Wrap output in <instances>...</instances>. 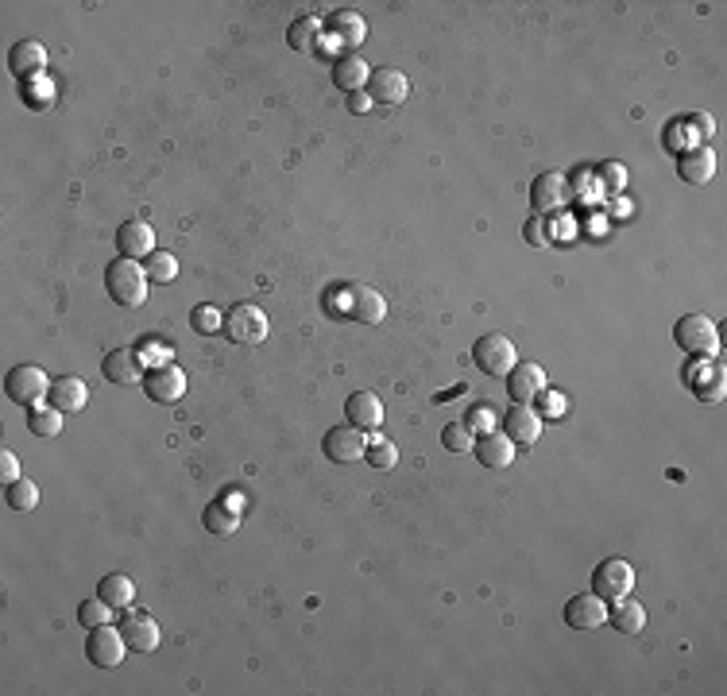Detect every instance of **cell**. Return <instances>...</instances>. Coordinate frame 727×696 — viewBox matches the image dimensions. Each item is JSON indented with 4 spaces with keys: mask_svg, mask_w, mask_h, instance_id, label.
Masks as SVG:
<instances>
[{
    "mask_svg": "<svg viewBox=\"0 0 727 696\" xmlns=\"http://www.w3.org/2000/svg\"><path fill=\"white\" fill-rule=\"evenodd\" d=\"M244 511H248V495L244 492H221L209 507H205V530L209 534H221V538H229V534H236L240 530V522H244Z\"/></svg>",
    "mask_w": 727,
    "mask_h": 696,
    "instance_id": "52a82bcc",
    "label": "cell"
},
{
    "mask_svg": "<svg viewBox=\"0 0 727 696\" xmlns=\"http://www.w3.org/2000/svg\"><path fill=\"white\" fill-rule=\"evenodd\" d=\"M465 426L476 437H480V434H492V430H495V406L492 403H476L472 410H468Z\"/></svg>",
    "mask_w": 727,
    "mask_h": 696,
    "instance_id": "d590c367",
    "label": "cell"
},
{
    "mask_svg": "<svg viewBox=\"0 0 727 696\" xmlns=\"http://www.w3.org/2000/svg\"><path fill=\"white\" fill-rule=\"evenodd\" d=\"M364 461L372 464L376 472H387V468H395L399 461V449H395V441H387V437H368V453H364Z\"/></svg>",
    "mask_w": 727,
    "mask_h": 696,
    "instance_id": "d6a6232c",
    "label": "cell"
},
{
    "mask_svg": "<svg viewBox=\"0 0 727 696\" xmlns=\"http://www.w3.org/2000/svg\"><path fill=\"white\" fill-rule=\"evenodd\" d=\"M128 654V642L120 635V627L113 623H101V627H89L86 635V658L97 669H117Z\"/></svg>",
    "mask_w": 727,
    "mask_h": 696,
    "instance_id": "ba28073f",
    "label": "cell"
},
{
    "mask_svg": "<svg viewBox=\"0 0 727 696\" xmlns=\"http://www.w3.org/2000/svg\"><path fill=\"white\" fill-rule=\"evenodd\" d=\"M24 472H20V461H16V453L12 449H0V480L4 484H12V480H20Z\"/></svg>",
    "mask_w": 727,
    "mask_h": 696,
    "instance_id": "f35d334b",
    "label": "cell"
},
{
    "mask_svg": "<svg viewBox=\"0 0 727 696\" xmlns=\"http://www.w3.org/2000/svg\"><path fill=\"white\" fill-rule=\"evenodd\" d=\"M569 202V178L561 171H542L534 182H530V205H534V213H553V209H561V205Z\"/></svg>",
    "mask_w": 727,
    "mask_h": 696,
    "instance_id": "7c38bea8",
    "label": "cell"
},
{
    "mask_svg": "<svg viewBox=\"0 0 727 696\" xmlns=\"http://www.w3.org/2000/svg\"><path fill=\"white\" fill-rule=\"evenodd\" d=\"M345 310H349V318L368 321V325H379V321L387 318V302H383V294H379L376 287H368V283L349 287V294H345Z\"/></svg>",
    "mask_w": 727,
    "mask_h": 696,
    "instance_id": "ac0fdd59",
    "label": "cell"
},
{
    "mask_svg": "<svg viewBox=\"0 0 727 696\" xmlns=\"http://www.w3.org/2000/svg\"><path fill=\"white\" fill-rule=\"evenodd\" d=\"M117 627H120V635H124V642H128V650H136V654H151V650H159V642H163L159 623H155L147 611H128Z\"/></svg>",
    "mask_w": 727,
    "mask_h": 696,
    "instance_id": "4fadbf2b",
    "label": "cell"
},
{
    "mask_svg": "<svg viewBox=\"0 0 727 696\" xmlns=\"http://www.w3.org/2000/svg\"><path fill=\"white\" fill-rule=\"evenodd\" d=\"M472 360L480 372L488 376H507L515 364H519V348L507 333H484L476 345H472Z\"/></svg>",
    "mask_w": 727,
    "mask_h": 696,
    "instance_id": "5b68a950",
    "label": "cell"
},
{
    "mask_svg": "<svg viewBox=\"0 0 727 696\" xmlns=\"http://www.w3.org/2000/svg\"><path fill=\"white\" fill-rule=\"evenodd\" d=\"M472 441H476V434L468 430L465 422H449V426L441 430V445H445L449 453H468V449H472Z\"/></svg>",
    "mask_w": 727,
    "mask_h": 696,
    "instance_id": "836d02e7",
    "label": "cell"
},
{
    "mask_svg": "<svg viewBox=\"0 0 727 696\" xmlns=\"http://www.w3.org/2000/svg\"><path fill=\"white\" fill-rule=\"evenodd\" d=\"M604 623H608V604H604L596 592L573 596V600L565 604V627H573V631H596V627H604Z\"/></svg>",
    "mask_w": 727,
    "mask_h": 696,
    "instance_id": "9a60e30c",
    "label": "cell"
},
{
    "mask_svg": "<svg viewBox=\"0 0 727 696\" xmlns=\"http://www.w3.org/2000/svg\"><path fill=\"white\" fill-rule=\"evenodd\" d=\"M117 252L124 260H147L155 252V229L147 221H124L117 229Z\"/></svg>",
    "mask_w": 727,
    "mask_h": 696,
    "instance_id": "d6986e66",
    "label": "cell"
},
{
    "mask_svg": "<svg viewBox=\"0 0 727 696\" xmlns=\"http://www.w3.org/2000/svg\"><path fill=\"white\" fill-rule=\"evenodd\" d=\"M368 109H372V97H368V93H364V89H360V93H349V113H368Z\"/></svg>",
    "mask_w": 727,
    "mask_h": 696,
    "instance_id": "b9f144b4",
    "label": "cell"
},
{
    "mask_svg": "<svg viewBox=\"0 0 727 696\" xmlns=\"http://www.w3.org/2000/svg\"><path fill=\"white\" fill-rule=\"evenodd\" d=\"M503 434L511 437L515 445H534L542 437V418L534 406H515L503 414Z\"/></svg>",
    "mask_w": 727,
    "mask_h": 696,
    "instance_id": "7402d4cb",
    "label": "cell"
},
{
    "mask_svg": "<svg viewBox=\"0 0 727 696\" xmlns=\"http://www.w3.org/2000/svg\"><path fill=\"white\" fill-rule=\"evenodd\" d=\"M592 592L604 600V604H619L635 592V565L623 561V557H608L592 569Z\"/></svg>",
    "mask_w": 727,
    "mask_h": 696,
    "instance_id": "7a4b0ae2",
    "label": "cell"
},
{
    "mask_svg": "<svg viewBox=\"0 0 727 696\" xmlns=\"http://www.w3.org/2000/svg\"><path fill=\"white\" fill-rule=\"evenodd\" d=\"M318 31H321L318 16H298L291 28H287V43H291L294 51H314V43H318Z\"/></svg>",
    "mask_w": 727,
    "mask_h": 696,
    "instance_id": "4dcf8cb0",
    "label": "cell"
},
{
    "mask_svg": "<svg viewBox=\"0 0 727 696\" xmlns=\"http://www.w3.org/2000/svg\"><path fill=\"white\" fill-rule=\"evenodd\" d=\"M97 596L109 604V608H132V600H136V584H132V577H124V573H109V577H101V584H97Z\"/></svg>",
    "mask_w": 727,
    "mask_h": 696,
    "instance_id": "484cf974",
    "label": "cell"
},
{
    "mask_svg": "<svg viewBox=\"0 0 727 696\" xmlns=\"http://www.w3.org/2000/svg\"><path fill=\"white\" fill-rule=\"evenodd\" d=\"M101 372H105L109 383H124V387L144 383V364H140V356L128 352V348H113V352L101 360Z\"/></svg>",
    "mask_w": 727,
    "mask_h": 696,
    "instance_id": "44dd1931",
    "label": "cell"
},
{
    "mask_svg": "<svg viewBox=\"0 0 727 696\" xmlns=\"http://www.w3.org/2000/svg\"><path fill=\"white\" fill-rule=\"evenodd\" d=\"M144 271L151 283H175L178 279V256L171 252H151L144 260Z\"/></svg>",
    "mask_w": 727,
    "mask_h": 696,
    "instance_id": "1f68e13d",
    "label": "cell"
},
{
    "mask_svg": "<svg viewBox=\"0 0 727 696\" xmlns=\"http://www.w3.org/2000/svg\"><path fill=\"white\" fill-rule=\"evenodd\" d=\"M4 391L8 399L20 406H39L51 395V379L39 364H16L8 376H4Z\"/></svg>",
    "mask_w": 727,
    "mask_h": 696,
    "instance_id": "8992f818",
    "label": "cell"
},
{
    "mask_svg": "<svg viewBox=\"0 0 727 696\" xmlns=\"http://www.w3.org/2000/svg\"><path fill=\"white\" fill-rule=\"evenodd\" d=\"M600 178L611 186V194H619L623 190V182H627V174H623V167H615V163H608L604 171H600Z\"/></svg>",
    "mask_w": 727,
    "mask_h": 696,
    "instance_id": "60d3db41",
    "label": "cell"
},
{
    "mask_svg": "<svg viewBox=\"0 0 727 696\" xmlns=\"http://www.w3.org/2000/svg\"><path fill=\"white\" fill-rule=\"evenodd\" d=\"M47 403L55 406V410H62V414H78V410H86V403H89L86 379H78V376L51 379V395H47Z\"/></svg>",
    "mask_w": 727,
    "mask_h": 696,
    "instance_id": "ffe728a7",
    "label": "cell"
},
{
    "mask_svg": "<svg viewBox=\"0 0 727 696\" xmlns=\"http://www.w3.org/2000/svg\"><path fill=\"white\" fill-rule=\"evenodd\" d=\"M368 97H372V105H403L410 97L407 74L395 70V66H379V70H372V78H368Z\"/></svg>",
    "mask_w": 727,
    "mask_h": 696,
    "instance_id": "5bb4252c",
    "label": "cell"
},
{
    "mask_svg": "<svg viewBox=\"0 0 727 696\" xmlns=\"http://www.w3.org/2000/svg\"><path fill=\"white\" fill-rule=\"evenodd\" d=\"M538 399H542V410H546L550 418H561V414H565V395H557V391H550V387H546Z\"/></svg>",
    "mask_w": 727,
    "mask_h": 696,
    "instance_id": "ab89813d",
    "label": "cell"
},
{
    "mask_svg": "<svg viewBox=\"0 0 727 696\" xmlns=\"http://www.w3.org/2000/svg\"><path fill=\"white\" fill-rule=\"evenodd\" d=\"M523 236L530 248H550V221H546L542 213H534V217L523 225Z\"/></svg>",
    "mask_w": 727,
    "mask_h": 696,
    "instance_id": "74e56055",
    "label": "cell"
},
{
    "mask_svg": "<svg viewBox=\"0 0 727 696\" xmlns=\"http://www.w3.org/2000/svg\"><path fill=\"white\" fill-rule=\"evenodd\" d=\"M8 70L20 78V82H31L47 70V47L39 39H20L12 51H8Z\"/></svg>",
    "mask_w": 727,
    "mask_h": 696,
    "instance_id": "2e32d148",
    "label": "cell"
},
{
    "mask_svg": "<svg viewBox=\"0 0 727 696\" xmlns=\"http://www.w3.org/2000/svg\"><path fill=\"white\" fill-rule=\"evenodd\" d=\"M190 325H194V333H202V337H209V333H217V329H225V318L213 310V306H198L194 314H190Z\"/></svg>",
    "mask_w": 727,
    "mask_h": 696,
    "instance_id": "8d00e7d4",
    "label": "cell"
},
{
    "mask_svg": "<svg viewBox=\"0 0 727 696\" xmlns=\"http://www.w3.org/2000/svg\"><path fill=\"white\" fill-rule=\"evenodd\" d=\"M4 503H8L12 511H35V507H39V484L28 480V476L4 484Z\"/></svg>",
    "mask_w": 727,
    "mask_h": 696,
    "instance_id": "f546056e",
    "label": "cell"
},
{
    "mask_svg": "<svg viewBox=\"0 0 727 696\" xmlns=\"http://www.w3.org/2000/svg\"><path fill=\"white\" fill-rule=\"evenodd\" d=\"M144 387H147V399H151V403L171 406L186 395V372H182L178 364H159V368H151L144 376Z\"/></svg>",
    "mask_w": 727,
    "mask_h": 696,
    "instance_id": "8fae6325",
    "label": "cell"
},
{
    "mask_svg": "<svg viewBox=\"0 0 727 696\" xmlns=\"http://www.w3.org/2000/svg\"><path fill=\"white\" fill-rule=\"evenodd\" d=\"M62 418H66L62 410H55L51 403H39L28 410V430L43 441H55L62 434Z\"/></svg>",
    "mask_w": 727,
    "mask_h": 696,
    "instance_id": "f1b7e54d",
    "label": "cell"
},
{
    "mask_svg": "<svg viewBox=\"0 0 727 696\" xmlns=\"http://www.w3.org/2000/svg\"><path fill=\"white\" fill-rule=\"evenodd\" d=\"M673 341L677 348H685L689 356H716L720 348V329L708 314H685L673 325Z\"/></svg>",
    "mask_w": 727,
    "mask_h": 696,
    "instance_id": "3957f363",
    "label": "cell"
},
{
    "mask_svg": "<svg viewBox=\"0 0 727 696\" xmlns=\"http://www.w3.org/2000/svg\"><path fill=\"white\" fill-rule=\"evenodd\" d=\"M113 611H117V608H109L101 596H93V600H86V604L78 608V623H82V627H101V623H113Z\"/></svg>",
    "mask_w": 727,
    "mask_h": 696,
    "instance_id": "e575fe53",
    "label": "cell"
},
{
    "mask_svg": "<svg viewBox=\"0 0 727 696\" xmlns=\"http://www.w3.org/2000/svg\"><path fill=\"white\" fill-rule=\"evenodd\" d=\"M345 418H349V426L364 430V434L379 430L383 426V403H379L376 391H352L345 399Z\"/></svg>",
    "mask_w": 727,
    "mask_h": 696,
    "instance_id": "e0dca14e",
    "label": "cell"
},
{
    "mask_svg": "<svg viewBox=\"0 0 727 696\" xmlns=\"http://www.w3.org/2000/svg\"><path fill=\"white\" fill-rule=\"evenodd\" d=\"M472 453H476V461L484 464V468H507V464L515 461V441L507 434H480L472 441Z\"/></svg>",
    "mask_w": 727,
    "mask_h": 696,
    "instance_id": "603a6c76",
    "label": "cell"
},
{
    "mask_svg": "<svg viewBox=\"0 0 727 696\" xmlns=\"http://www.w3.org/2000/svg\"><path fill=\"white\" fill-rule=\"evenodd\" d=\"M611 627L615 631H623V635H642V627H646V608H642L639 600H619V604H611L608 611Z\"/></svg>",
    "mask_w": 727,
    "mask_h": 696,
    "instance_id": "83f0119b",
    "label": "cell"
},
{
    "mask_svg": "<svg viewBox=\"0 0 727 696\" xmlns=\"http://www.w3.org/2000/svg\"><path fill=\"white\" fill-rule=\"evenodd\" d=\"M329 28L337 31V39H341L345 47H360V43L368 39V24H364V16H360V12H352V8L333 12V16H329Z\"/></svg>",
    "mask_w": 727,
    "mask_h": 696,
    "instance_id": "4316f807",
    "label": "cell"
},
{
    "mask_svg": "<svg viewBox=\"0 0 727 696\" xmlns=\"http://www.w3.org/2000/svg\"><path fill=\"white\" fill-rule=\"evenodd\" d=\"M271 321L256 302H236L233 310L225 314V337L233 345H263L267 341Z\"/></svg>",
    "mask_w": 727,
    "mask_h": 696,
    "instance_id": "277c9868",
    "label": "cell"
},
{
    "mask_svg": "<svg viewBox=\"0 0 727 696\" xmlns=\"http://www.w3.org/2000/svg\"><path fill=\"white\" fill-rule=\"evenodd\" d=\"M321 449H325V457L333 464H356L364 461V453H368V437L356 426H333L325 434V441H321Z\"/></svg>",
    "mask_w": 727,
    "mask_h": 696,
    "instance_id": "30bf717a",
    "label": "cell"
},
{
    "mask_svg": "<svg viewBox=\"0 0 727 696\" xmlns=\"http://www.w3.org/2000/svg\"><path fill=\"white\" fill-rule=\"evenodd\" d=\"M546 387H550V376H546V368L534 364V360H519V364L507 372V395H511V403L515 406H530Z\"/></svg>",
    "mask_w": 727,
    "mask_h": 696,
    "instance_id": "9c48e42d",
    "label": "cell"
},
{
    "mask_svg": "<svg viewBox=\"0 0 727 696\" xmlns=\"http://www.w3.org/2000/svg\"><path fill=\"white\" fill-rule=\"evenodd\" d=\"M147 271L140 260H113L105 267V290H109V298L117 302V306H128V310H136V306H144L147 302Z\"/></svg>",
    "mask_w": 727,
    "mask_h": 696,
    "instance_id": "6da1fadb",
    "label": "cell"
},
{
    "mask_svg": "<svg viewBox=\"0 0 727 696\" xmlns=\"http://www.w3.org/2000/svg\"><path fill=\"white\" fill-rule=\"evenodd\" d=\"M677 174L689 182V186H708L716 178V155L712 147H693L677 159Z\"/></svg>",
    "mask_w": 727,
    "mask_h": 696,
    "instance_id": "cb8c5ba5",
    "label": "cell"
},
{
    "mask_svg": "<svg viewBox=\"0 0 727 696\" xmlns=\"http://www.w3.org/2000/svg\"><path fill=\"white\" fill-rule=\"evenodd\" d=\"M372 78V66L364 62L360 55H345L333 62V86L345 89V93H360Z\"/></svg>",
    "mask_w": 727,
    "mask_h": 696,
    "instance_id": "d4e9b609",
    "label": "cell"
}]
</instances>
